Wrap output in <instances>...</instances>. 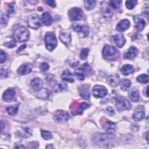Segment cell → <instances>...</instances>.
<instances>
[{
  "mask_svg": "<svg viewBox=\"0 0 149 149\" xmlns=\"http://www.w3.org/2000/svg\"><path fill=\"white\" fill-rule=\"evenodd\" d=\"M17 110H18V105H11L6 108V111L10 115H15L17 112Z\"/></svg>",
  "mask_w": 149,
  "mask_h": 149,
  "instance_id": "e575fe53",
  "label": "cell"
},
{
  "mask_svg": "<svg viewBox=\"0 0 149 149\" xmlns=\"http://www.w3.org/2000/svg\"><path fill=\"white\" fill-rule=\"evenodd\" d=\"M31 84L35 91H39L43 86V83L42 80L38 77H35L31 81Z\"/></svg>",
  "mask_w": 149,
  "mask_h": 149,
  "instance_id": "7402d4cb",
  "label": "cell"
},
{
  "mask_svg": "<svg viewBox=\"0 0 149 149\" xmlns=\"http://www.w3.org/2000/svg\"><path fill=\"white\" fill-rule=\"evenodd\" d=\"M113 39L117 47L121 48L126 42V40L124 36L121 34H118L113 36Z\"/></svg>",
  "mask_w": 149,
  "mask_h": 149,
  "instance_id": "d6986e66",
  "label": "cell"
},
{
  "mask_svg": "<svg viewBox=\"0 0 149 149\" xmlns=\"http://www.w3.org/2000/svg\"><path fill=\"white\" fill-rule=\"evenodd\" d=\"M15 13V8L12 5H9L8 9V15H13V13Z\"/></svg>",
  "mask_w": 149,
  "mask_h": 149,
  "instance_id": "f6af8a7d",
  "label": "cell"
},
{
  "mask_svg": "<svg viewBox=\"0 0 149 149\" xmlns=\"http://www.w3.org/2000/svg\"><path fill=\"white\" fill-rule=\"evenodd\" d=\"M121 3L122 1L120 0H112L109 2V5L113 9H118L119 8Z\"/></svg>",
  "mask_w": 149,
  "mask_h": 149,
  "instance_id": "f35d334b",
  "label": "cell"
},
{
  "mask_svg": "<svg viewBox=\"0 0 149 149\" xmlns=\"http://www.w3.org/2000/svg\"><path fill=\"white\" fill-rule=\"evenodd\" d=\"M144 94H146V95L148 97V87H147L146 88L145 91H144Z\"/></svg>",
  "mask_w": 149,
  "mask_h": 149,
  "instance_id": "db71d44e",
  "label": "cell"
},
{
  "mask_svg": "<svg viewBox=\"0 0 149 149\" xmlns=\"http://www.w3.org/2000/svg\"><path fill=\"white\" fill-rule=\"evenodd\" d=\"M29 31L27 28L24 26H20L17 28L13 33V37L15 40L22 42L27 41L29 38Z\"/></svg>",
  "mask_w": 149,
  "mask_h": 149,
  "instance_id": "7a4b0ae2",
  "label": "cell"
},
{
  "mask_svg": "<svg viewBox=\"0 0 149 149\" xmlns=\"http://www.w3.org/2000/svg\"><path fill=\"white\" fill-rule=\"evenodd\" d=\"M40 70L41 71L45 72V71H47L49 69V65H48V63H47L45 62H43V63H42L40 65Z\"/></svg>",
  "mask_w": 149,
  "mask_h": 149,
  "instance_id": "7bdbcfd3",
  "label": "cell"
},
{
  "mask_svg": "<svg viewBox=\"0 0 149 149\" xmlns=\"http://www.w3.org/2000/svg\"><path fill=\"white\" fill-rule=\"evenodd\" d=\"M137 3L136 0H128L126 1V6L128 9H132Z\"/></svg>",
  "mask_w": 149,
  "mask_h": 149,
  "instance_id": "74e56055",
  "label": "cell"
},
{
  "mask_svg": "<svg viewBox=\"0 0 149 149\" xmlns=\"http://www.w3.org/2000/svg\"><path fill=\"white\" fill-rule=\"evenodd\" d=\"M116 105L120 110L129 109L131 108V104L129 101L124 97H119L116 100Z\"/></svg>",
  "mask_w": 149,
  "mask_h": 149,
  "instance_id": "ba28073f",
  "label": "cell"
},
{
  "mask_svg": "<svg viewBox=\"0 0 149 149\" xmlns=\"http://www.w3.org/2000/svg\"><path fill=\"white\" fill-rule=\"evenodd\" d=\"M138 54V50L134 47H130L126 52L124 53L123 58L125 59H134Z\"/></svg>",
  "mask_w": 149,
  "mask_h": 149,
  "instance_id": "8fae6325",
  "label": "cell"
},
{
  "mask_svg": "<svg viewBox=\"0 0 149 149\" xmlns=\"http://www.w3.org/2000/svg\"><path fill=\"white\" fill-rule=\"evenodd\" d=\"M107 111L110 112V113H114V109L113 108H112L111 107H108L107 108Z\"/></svg>",
  "mask_w": 149,
  "mask_h": 149,
  "instance_id": "816d5d0a",
  "label": "cell"
},
{
  "mask_svg": "<svg viewBox=\"0 0 149 149\" xmlns=\"http://www.w3.org/2000/svg\"><path fill=\"white\" fill-rule=\"evenodd\" d=\"M107 82L109 86L112 87H116L120 84V80L118 75L113 74L107 77Z\"/></svg>",
  "mask_w": 149,
  "mask_h": 149,
  "instance_id": "4fadbf2b",
  "label": "cell"
},
{
  "mask_svg": "<svg viewBox=\"0 0 149 149\" xmlns=\"http://www.w3.org/2000/svg\"><path fill=\"white\" fill-rule=\"evenodd\" d=\"M101 125H102V126L103 128L108 132L114 131L116 129L115 123L105 119H102V122H101Z\"/></svg>",
  "mask_w": 149,
  "mask_h": 149,
  "instance_id": "5bb4252c",
  "label": "cell"
},
{
  "mask_svg": "<svg viewBox=\"0 0 149 149\" xmlns=\"http://www.w3.org/2000/svg\"><path fill=\"white\" fill-rule=\"evenodd\" d=\"M27 24L29 27L33 29H38L41 25L38 16L36 15H31L29 16L27 20Z\"/></svg>",
  "mask_w": 149,
  "mask_h": 149,
  "instance_id": "9c48e42d",
  "label": "cell"
},
{
  "mask_svg": "<svg viewBox=\"0 0 149 149\" xmlns=\"http://www.w3.org/2000/svg\"><path fill=\"white\" fill-rule=\"evenodd\" d=\"M32 66L29 63H24L21 65L17 69V73L20 75H26L31 72Z\"/></svg>",
  "mask_w": 149,
  "mask_h": 149,
  "instance_id": "9a60e30c",
  "label": "cell"
},
{
  "mask_svg": "<svg viewBox=\"0 0 149 149\" xmlns=\"http://www.w3.org/2000/svg\"><path fill=\"white\" fill-rule=\"evenodd\" d=\"M32 134L31 129L29 127H23L22 130H18L16 133L17 136L22 138H27L30 137Z\"/></svg>",
  "mask_w": 149,
  "mask_h": 149,
  "instance_id": "44dd1931",
  "label": "cell"
},
{
  "mask_svg": "<svg viewBox=\"0 0 149 149\" xmlns=\"http://www.w3.org/2000/svg\"><path fill=\"white\" fill-rule=\"evenodd\" d=\"M41 136L42 137V138L46 140H50L52 138V134L49 131L41 130Z\"/></svg>",
  "mask_w": 149,
  "mask_h": 149,
  "instance_id": "d590c367",
  "label": "cell"
},
{
  "mask_svg": "<svg viewBox=\"0 0 149 149\" xmlns=\"http://www.w3.org/2000/svg\"><path fill=\"white\" fill-rule=\"evenodd\" d=\"M78 63H79V62H73V63H71L70 64V66L72 67V68H75V67H76L77 66V65H78Z\"/></svg>",
  "mask_w": 149,
  "mask_h": 149,
  "instance_id": "f5cc1de1",
  "label": "cell"
},
{
  "mask_svg": "<svg viewBox=\"0 0 149 149\" xmlns=\"http://www.w3.org/2000/svg\"><path fill=\"white\" fill-rule=\"evenodd\" d=\"M72 113L73 115H80L82 113L83 111V108L81 106V103L73 102L70 106Z\"/></svg>",
  "mask_w": 149,
  "mask_h": 149,
  "instance_id": "ac0fdd59",
  "label": "cell"
},
{
  "mask_svg": "<svg viewBox=\"0 0 149 149\" xmlns=\"http://www.w3.org/2000/svg\"><path fill=\"white\" fill-rule=\"evenodd\" d=\"M88 48H83L81 50L80 52V58L81 59H86L87 57L88 54Z\"/></svg>",
  "mask_w": 149,
  "mask_h": 149,
  "instance_id": "60d3db41",
  "label": "cell"
},
{
  "mask_svg": "<svg viewBox=\"0 0 149 149\" xmlns=\"http://www.w3.org/2000/svg\"><path fill=\"white\" fill-rule=\"evenodd\" d=\"M61 78L63 81H66L70 83H73L74 80L73 75L68 70H65L62 72L61 75Z\"/></svg>",
  "mask_w": 149,
  "mask_h": 149,
  "instance_id": "4316f807",
  "label": "cell"
},
{
  "mask_svg": "<svg viewBox=\"0 0 149 149\" xmlns=\"http://www.w3.org/2000/svg\"><path fill=\"white\" fill-rule=\"evenodd\" d=\"M42 23L46 26H49L52 23V17L50 13L48 12H44L41 17Z\"/></svg>",
  "mask_w": 149,
  "mask_h": 149,
  "instance_id": "cb8c5ba5",
  "label": "cell"
},
{
  "mask_svg": "<svg viewBox=\"0 0 149 149\" xmlns=\"http://www.w3.org/2000/svg\"><path fill=\"white\" fill-rule=\"evenodd\" d=\"M8 72L6 69H4L3 68H2L1 69V77L3 78V77H5L8 76Z\"/></svg>",
  "mask_w": 149,
  "mask_h": 149,
  "instance_id": "bcb514c9",
  "label": "cell"
},
{
  "mask_svg": "<svg viewBox=\"0 0 149 149\" xmlns=\"http://www.w3.org/2000/svg\"><path fill=\"white\" fill-rule=\"evenodd\" d=\"M69 16L72 21L80 20L83 18V12L80 8H73L69 11Z\"/></svg>",
  "mask_w": 149,
  "mask_h": 149,
  "instance_id": "5b68a950",
  "label": "cell"
},
{
  "mask_svg": "<svg viewBox=\"0 0 149 149\" xmlns=\"http://www.w3.org/2000/svg\"><path fill=\"white\" fill-rule=\"evenodd\" d=\"M134 22L135 23V27L139 31H142L146 26V22L144 19L139 15L134 16Z\"/></svg>",
  "mask_w": 149,
  "mask_h": 149,
  "instance_id": "30bf717a",
  "label": "cell"
},
{
  "mask_svg": "<svg viewBox=\"0 0 149 149\" xmlns=\"http://www.w3.org/2000/svg\"><path fill=\"white\" fill-rule=\"evenodd\" d=\"M74 73L78 80H83L84 79V77H85L84 74L86 73V72L83 68H78L74 71Z\"/></svg>",
  "mask_w": 149,
  "mask_h": 149,
  "instance_id": "1f68e13d",
  "label": "cell"
},
{
  "mask_svg": "<svg viewBox=\"0 0 149 149\" xmlns=\"http://www.w3.org/2000/svg\"><path fill=\"white\" fill-rule=\"evenodd\" d=\"M116 49L112 45H105L102 49V55L104 56H110L116 53Z\"/></svg>",
  "mask_w": 149,
  "mask_h": 149,
  "instance_id": "7c38bea8",
  "label": "cell"
},
{
  "mask_svg": "<svg viewBox=\"0 0 149 149\" xmlns=\"http://www.w3.org/2000/svg\"><path fill=\"white\" fill-rule=\"evenodd\" d=\"M128 97L132 102H137L139 99V91L136 88H133L129 92Z\"/></svg>",
  "mask_w": 149,
  "mask_h": 149,
  "instance_id": "484cf974",
  "label": "cell"
},
{
  "mask_svg": "<svg viewBox=\"0 0 149 149\" xmlns=\"http://www.w3.org/2000/svg\"><path fill=\"white\" fill-rule=\"evenodd\" d=\"M96 5V2L95 1L87 0L84 1V6L86 9L91 10L93 9Z\"/></svg>",
  "mask_w": 149,
  "mask_h": 149,
  "instance_id": "d6a6232c",
  "label": "cell"
},
{
  "mask_svg": "<svg viewBox=\"0 0 149 149\" xmlns=\"http://www.w3.org/2000/svg\"><path fill=\"white\" fill-rule=\"evenodd\" d=\"M72 29L73 30H74L75 31L78 32V33H80L83 31V26H81V25H79V24L77 23H74L72 25Z\"/></svg>",
  "mask_w": 149,
  "mask_h": 149,
  "instance_id": "b9f144b4",
  "label": "cell"
},
{
  "mask_svg": "<svg viewBox=\"0 0 149 149\" xmlns=\"http://www.w3.org/2000/svg\"><path fill=\"white\" fill-rule=\"evenodd\" d=\"M15 95V91L13 88H8L5 91L2 95V98L5 101H10Z\"/></svg>",
  "mask_w": 149,
  "mask_h": 149,
  "instance_id": "e0dca14e",
  "label": "cell"
},
{
  "mask_svg": "<svg viewBox=\"0 0 149 149\" xmlns=\"http://www.w3.org/2000/svg\"><path fill=\"white\" fill-rule=\"evenodd\" d=\"M3 45L9 48H12L13 47H15L16 45V42L15 41V40L12 39L11 41H7L3 43Z\"/></svg>",
  "mask_w": 149,
  "mask_h": 149,
  "instance_id": "ab89813d",
  "label": "cell"
},
{
  "mask_svg": "<svg viewBox=\"0 0 149 149\" xmlns=\"http://www.w3.org/2000/svg\"><path fill=\"white\" fill-rule=\"evenodd\" d=\"M6 59V54L3 51H1V63H2L5 61Z\"/></svg>",
  "mask_w": 149,
  "mask_h": 149,
  "instance_id": "ee69618b",
  "label": "cell"
},
{
  "mask_svg": "<svg viewBox=\"0 0 149 149\" xmlns=\"http://www.w3.org/2000/svg\"><path fill=\"white\" fill-rule=\"evenodd\" d=\"M134 72V68L132 65L129 64L124 65L120 69V72L125 76H127Z\"/></svg>",
  "mask_w": 149,
  "mask_h": 149,
  "instance_id": "d4e9b609",
  "label": "cell"
},
{
  "mask_svg": "<svg viewBox=\"0 0 149 149\" xmlns=\"http://www.w3.org/2000/svg\"><path fill=\"white\" fill-rule=\"evenodd\" d=\"M130 22L127 19H123L120 21L116 27V29L120 32L124 31L130 26Z\"/></svg>",
  "mask_w": 149,
  "mask_h": 149,
  "instance_id": "2e32d148",
  "label": "cell"
},
{
  "mask_svg": "<svg viewBox=\"0 0 149 149\" xmlns=\"http://www.w3.org/2000/svg\"><path fill=\"white\" fill-rule=\"evenodd\" d=\"M68 90V86L65 83H59L55 85L54 87V91L56 93H61Z\"/></svg>",
  "mask_w": 149,
  "mask_h": 149,
  "instance_id": "4dcf8cb0",
  "label": "cell"
},
{
  "mask_svg": "<svg viewBox=\"0 0 149 149\" xmlns=\"http://www.w3.org/2000/svg\"><path fill=\"white\" fill-rule=\"evenodd\" d=\"M80 96L86 100H88L90 97V93L89 89L85 86H81L79 89Z\"/></svg>",
  "mask_w": 149,
  "mask_h": 149,
  "instance_id": "603a6c76",
  "label": "cell"
},
{
  "mask_svg": "<svg viewBox=\"0 0 149 149\" xmlns=\"http://www.w3.org/2000/svg\"><path fill=\"white\" fill-rule=\"evenodd\" d=\"M120 88L123 91H127L131 86V81L128 79H123L120 82Z\"/></svg>",
  "mask_w": 149,
  "mask_h": 149,
  "instance_id": "f1b7e54d",
  "label": "cell"
},
{
  "mask_svg": "<svg viewBox=\"0 0 149 149\" xmlns=\"http://www.w3.org/2000/svg\"><path fill=\"white\" fill-rule=\"evenodd\" d=\"M148 132H147L146 133V140L147 141V143H148Z\"/></svg>",
  "mask_w": 149,
  "mask_h": 149,
  "instance_id": "11a10c76",
  "label": "cell"
},
{
  "mask_svg": "<svg viewBox=\"0 0 149 149\" xmlns=\"http://www.w3.org/2000/svg\"><path fill=\"white\" fill-rule=\"evenodd\" d=\"M101 12L102 13L103 17L107 20L111 19L113 16V13L112 10L108 7H102L101 8Z\"/></svg>",
  "mask_w": 149,
  "mask_h": 149,
  "instance_id": "83f0119b",
  "label": "cell"
},
{
  "mask_svg": "<svg viewBox=\"0 0 149 149\" xmlns=\"http://www.w3.org/2000/svg\"><path fill=\"white\" fill-rule=\"evenodd\" d=\"M9 20V15L5 14V13H2L1 14V24L3 26H6Z\"/></svg>",
  "mask_w": 149,
  "mask_h": 149,
  "instance_id": "8d00e7d4",
  "label": "cell"
},
{
  "mask_svg": "<svg viewBox=\"0 0 149 149\" xmlns=\"http://www.w3.org/2000/svg\"><path fill=\"white\" fill-rule=\"evenodd\" d=\"M93 93L95 97L102 98L107 94L108 91L106 88L102 86L95 85L93 88Z\"/></svg>",
  "mask_w": 149,
  "mask_h": 149,
  "instance_id": "52a82bcc",
  "label": "cell"
},
{
  "mask_svg": "<svg viewBox=\"0 0 149 149\" xmlns=\"http://www.w3.org/2000/svg\"><path fill=\"white\" fill-rule=\"evenodd\" d=\"M44 40L47 49L50 51H52L57 45V40L52 33H47L44 37Z\"/></svg>",
  "mask_w": 149,
  "mask_h": 149,
  "instance_id": "3957f363",
  "label": "cell"
},
{
  "mask_svg": "<svg viewBox=\"0 0 149 149\" xmlns=\"http://www.w3.org/2000/svg\"><path fill=\"white\" fill-rule=\"evenodd\" d=\"M136 79L139 82L142 83H147L149 81L148 76L146 74H141L139 75V76H137Z\"/></svg>",
  "mask_w": 149,
  "mask_h": 149,
  "instance_id": "836d02e7",
  "label": "cell"
},
{
  "mask_svg": "<svg viewBox=\"0 0 149 149\" xmlns=\"http://www.w3.org/2000/svg\"><path fill=\"white\" fill-rule=\"evenodd\" d=\"M48 91L47 90V88H41V90H40L39 91H37V94H36V96L37 97V98H40V99H47L48 97Z\"/></svg>",
  "mask_w": 149,
  "mask_h": 149,
  "instance_id": "f546056e",
  "label": "cell"
},
{
  "mask_svg": "<svg viewBox=\"0 0 149 149\" xmlns=\"http://www.w3.org/2000/svg\"><path fill=\"white\" fill-rule=\"evenodd\" d=\"M45 2L47 4H48L49 6H51L53 8L56 6V3L54 1H45Z\"/></svg>",
  "mask_w": 149,
  "mask_h": 149,
  "instance_id": "7dc6e473",
  "label": "cell"
},
{
  "mask_svg": "<svg viewBox=\"0 0 149 149\" xmlns=\"http://www.w3.org/2000/svg\"><path fill=\"white\" fill-rule=\"evenodd\" d=\"M133 119L134 120L138 122L144 118L145 109L143 105H138L134 110L133 113Z\"/></svg>",
  "mask_w": 149,
  "mask_h": 149,
  "instance_id": "8992f818",
  "label": "cell"
},
{
  "mask_svg": "<svg viewBox=\"0 0 149 149\" xmlns=\"http://www.w3.org/2000/svg\"><path fill=\"white\" fill-rule=\"evenodd\" d=\"M143 12L147 16V17H148V4H146L144 6V9H143Z\"/></svg>",
  "mask_w": 149,
  "mask_h": 149,
  "instance_id": "681fc988",
  "label": "cell"
},
{
  "mask_svg": "<svg viewBox=\"0 0 149 149\" xmlns=\"http://www.w3.org/2000/svg\"><path fill=\"white\" fill-rule=\"evenodd\" d=\"M59 38L62 42L66 45H68L70 43L71 36L70 34L68 31H62L59 34Z\"/></svg>",
  "mask_w": 149,
  "mask_h": 149,
  "instance_id": "ffe728a7",
  "label": "cell"
},
{
  "mask_svg": "<svg viewBox=\"0 0 149 149\" xmlns=\"http://www.w3.org/2000/svg\"><path fill=\"white\" fill-rule=\"evenodd\" d=\"M26 47V44H23V45H21L20 46V47L19 48V49H17V51H16V53H19L23 49H24Z\"/></svg>",
  "mask_w": 149,
  "mask_h": 149,
  "instance_id": "f907efd6",
  "label": "cell"
},
{
  "mask_svg": "<svg viewBox=\"0 0 149 149\" xmlns=\"http://www.w3.org/2000/svg\"><path fill=\"white\" fill-rule=\"evenodd\" d=\"M13 148H24V146H23V144H22V143L21 142H17L15 144V146H13Z\"/></svg>",
  "mask_w": 149,
  "mask_h": 149,
  "instance_id": "c3c4849f",
  "label": "cell"
},
{
  "mask_svg": "<svg viewBox=\"0 0 149 149\" xmlns=\"http://www.w3.org/2000/svg\"><path fill=\"white\" fill-rule=\"evenodd\" d=\"M93 143L97 146L103 148H110L115 144V137L111 133H95L92 137Z\"/></svg>",
  "mask_w": 149,
  "mask_h": 149,
  "instance_id": "6da1fadb",
  "label": "cell"
},
{
  "mask_svg": "<svg viewBox=\"0 0 149 149\" xmlns=\"http://www.w3.org/2000/svg\"><path fill=\"white\" fill-rule=\"evenodd\" d=\"M54 120L57 123H63L66 122L70 118L68 112L62 110L56 111L53 115Z\"/></svg>",
  "mask_w": 149,
  "mask_h": 149,
  "instance_id": "277c9868",
  "label": "cell"
}]
</instances>
